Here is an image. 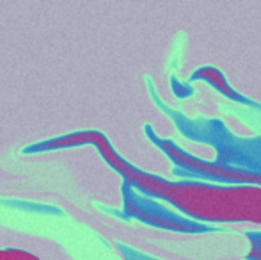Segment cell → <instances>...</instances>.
<instances>
[{
  "instance_id": "1",
  "label": "cell",
  "mask_w": 261,
  "mask_h": 260,
  "mask_svg": "<svg viewBox=\"0 0 261 260\" xmlns=\"http://www.w3.org/2000/svg\"><path fill=\"white\" fill-rule=\"evenodd\" d=\"M73 145H94L101 155L117 173L123 175L126 184L153 198L165 200L178 208L185 218L197 223H252L261 225V185H224L210 182L179 180L171 182L165 178L141 171L123 160L112 150L110 143L101 134L87 132L71 137L46 141L34 150L62 148Z\"/></svg>"
},
{
  "instance_id": "2",
  "label": "cell",
  "mask_w": 261,
  "mask_h": 260,
  "mask_svg": "<svg viewBox=\"0 0 261 260\" xmlns=\"http://www.w3.org/2000/svg\"><path fill=\"white\" fill-rule=\"evenodd\" d=\"M148 135L156 143V146H160L167 157L176 164L178 168H181L183 171H189L197 177H204L210 180H215L217 184L224 185H261V173H252L247 170H238V168L224 166L219 162H208L199 157L192 155V153L185 152L179 146H176L169 139H160L149 130V127L146 129ZM179 171V173H183Z\"/></svg>"
},
{
  "instance_id": "3",
  "label": "cell",
  "mask_w": 261,
  "mask_h": 260,
  "mask_svg": "<svg viewBox=\"0 0 261 260\" xmlns=\"http://www.w3.org/2000/svg\"><path fill=\"white\" fill-rule=\"evenodd\" d=\"M124 196V210L132 218H137L148 225L158 226L164 230H172V232L181 233H201V232H212L203 223L192 221L185 218L183 214H176L174 210L164 207L156 200L148 196H139L135 189L130 184H124L123 187Z\"/></svg>"
},
{
  "instance_id": "4",
  "label": "cell",
  "mask_w": 261,
  "mask_h": 260,
  "mask_svg": "<svg viewBox=\"0 0 261 260\" xmlns=\"http://www.w3.org/2000/svg\"><path fill=\"white\" fill-rule=\"evenodd\" d=\"M192 80H204V82H208L210 86H213L217 91H219V93H222L224 97H227L229 100L261 109V105H258L256 102L249 100V98L242 97L240 93H237V91H234L233 87L227 84V80H226V77L222 75V72H220L219 68H215V66H204V68L196 69V72H194V75H192Z\"/></svg>"
},
{
  "instance_id": "5",
  "label": "cell",
  "mask_w": 261,
  "mask_h": 260,
  "mask_svg": "<svg viewBox=\"0 0 261 260\" xmlns=\"http://www.w3.org/2000/svg\"><path fill=\"white\" fill-rule=\"evenodd\" d=\"M0 260H41L38 255L31 253V251L18 250V248H6L0 250Z\"/></svg>"
},
{
  "instance_id": "6",
  "label": "cell",
  "mask_w": 261,
  "mask_h": 260,
  "mask_svg": "<svg viewBox=\"0 0 261 260\" xmlns=\"http://www.w3.org/2000/svg\"><path fill=\"white\" fill-rule=\"evenodd\" d=\"M249 239H251L249 260H261V233H249Z\"/></svg>"
}]
</instances>
